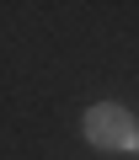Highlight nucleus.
<instances>
[{
  "label": "nucleus",
  "instance_id": "nucleus-1",
  "mask_svg": "<svg viewBox=\"0 0 139 160\" xmlns=\"http://www.w3.org/2000/svg\"><path fill=\"white\" fill-rule=\"evenodd\" d=\"M86 139H91L96 149H134V144H139V128H134V118H128L123 107L102 102V107L86 112Z\"/></svg>",
  "mask_w": 139,
  "mask_h": 160
},
{
  "label": "nucleus",
  "instance_id": "nucleus-2",
  "mask_svg": "<svg viewBox=\"0 0 139 160\" xmlns=\"http://www.w3.org/2000/svg\"><path fill=\"white\" fill-rule=\"evenodd\" d=\"M134 149H139V144H134Z\"/></svg>",
  "mask_w": 139,
  "mask_h": 160
}]
</instances>
